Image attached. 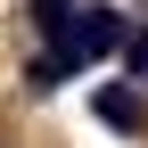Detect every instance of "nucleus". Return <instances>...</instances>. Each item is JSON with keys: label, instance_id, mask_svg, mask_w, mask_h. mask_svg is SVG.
<instances>
[{"label": "nucleus", "instance_id": "f257e3e1", "mask_svg": "<svg viewBox=\"0 0 148 148\" xmlns=\"http://www.w3.org/2000/svg\"><path fill=\"white\" fill-rule=\"evenodd\" d=\"M123 41H132V33H123V16H115V8H74L49 58H58V66L74 74V66H90V58H115Z\"/></svg>", "mask_w": 148, "mask_h": 148}, {"label": "nucleus", "instance_id": "f03ea898", "mask_svg": "<svg viewBox=\"0 0 148 148\" xmlns=\"http://www.w3.org/2000/svg\"><path fill=\"white\" fill-rule=\"evenodd\" d=\"M90 107H99L107 132H140V90H132V82H99V90H90Z\"/></svg>", "mask_w": 148, "mask_h": 148}, {"label": "nucleus", "instance_id": "7ed1b4c3", "mask_svg": "<svg viewBox=\"0 0 148 148\" xmlns=\"http://www.w3.org/2000/svg\"><path fill=\"white\" fill-rule=\"evenodd\" d=\"M123 58H132V74L148 82V33H132V41H123Z\"/></svg>", "mask_w": 148, "mask_h": 148}]
</instances>
